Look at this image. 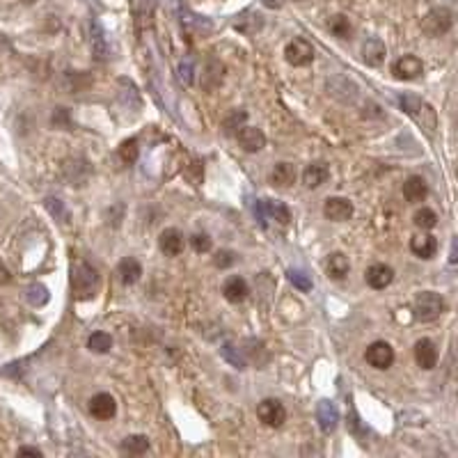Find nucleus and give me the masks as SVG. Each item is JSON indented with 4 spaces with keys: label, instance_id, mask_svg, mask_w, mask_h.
I'll list each match as a JSON object with an SVG mask.
<instances>
[{
    "label": "nucleus",
    "instance_id": "1",
    "mask_svg": "<svg viewBox=\"0 0 458 458\" xmlns=\"http://www.w3.org/2000/svg\"><path fill=\"white\" fill-rule=\"evenodd\" d=\"M399 106H401V111L406 113L424 133L433 138L435 128H437V115L433 111V106L426 104V101H424L422 97H417V94H401Z\"/></svg>",
    "mask_w": 458,
    "mask_h": 458
},
{
    "label": "nucleus",
    "instance_id": "2",
    "mask_svg": "<svg viewBox=\"0 0 458 458\" xmlns=\"http://www.w3.org/2000/svg\"><path fill=\"white\" fill-rule=\"evenodd\" d=\"M99 271L87 262H76L71 266V291L78 300H90L99 291Z\"/></svg>",
    "mask_w": 458,
    "mask_h": 458
},
{
    "label": "nucleus",
    "instance_id": "3",
    "mask_svg": "<svg viewBox=\"0 0 458 458\" xmlns=\"http://www.w3.org/2000/svg\"><path fill=\"white\" fill-rule=\"evenodd\" d=\"M250 207H252V214L257 218V222L262 225V227H268V220L282 225V227H286V225L291 222L289 207L279 200H252Z\"/></svg>",
    "mask_w": 458,
    "mask_h": 458
},
{
    "label": "nucleus",
    "instance_id": "4",
    "mask_svg": "<svg viewBox=\"0 0 458 458\" xmlns=\"http://www.w3.org/2000/svg\"><path fill=\"white\" fill-rule=\"evenodd\" d=\"M444 312H447V303L435 291H422L413 303V317L422 323H431V321L440 319Z\"/></svg>",
    "mask_w": 458,
    "mask_h": 458
},
{
    "label": "nucleus",
    "instance_id": "5",
    "mask_svg": "<svg viewBox=\"0 0 458 458\" xmlns=\"http://www.w3.org/2000/svg\"><path fill=\"white\" fill-rule=\"evenodd\" d=\"M451 25H454V16H451V12L447 8H435L424 16L422 30L426 32L428 37H442L451 30Z\"/></svg>",
    "mask_w": 458,
    "mask_h": 458
},
{
    "label": "nucleus",
    "instance_id": "6",
    "mask_svg": "<svg viewBox=\"0 0 458 458\" xmlns=\"http://www.w3.org/2000/svg\"><path fill=\"white\" fill-rule=\"evenodd\" d=\"M365 360L371 365L374 369H389L394 365V348L387 344V341H374V344L367 346L365 351Z\"/></svg>",
    "mask_w": 458,
    "mask_h": 458
},
{
    "label": "nucleus",
    "instance_id": "7",
    "mask_svg": "<svg viewBox=\"0 0 458 458\" xmlns=\"http://www.w3.org/2000/svg\"><path fill=\"white\" fill-rule=\"evenodd\" d=\"M257 417L266 424V426L277 428L286 422V410L277 399H264L257 406Z\"/></svg>",
    "mask_w": 458,
    "mask_h": 458
},
{
    "label": "nucleus",
    "instance_id": "8",
    "mask_svg": "<svg viewBox=\"0 0 458 458\" xmlns=\"http://www.w3.org/2000/svg\"><path fill=\"white\" fill-rule=\"evenodd\" d=\"M284 58H286V62L293 67H307V65H312V60H314V49L310 42H305V39H291L284 49Z\"/></svg>",
    "mask_w": 458,
    "mask_h": 458
},
{
    "label": "nucleus",
    "instance_id": "9",
    "mask_svg": "<svg viewBox=\"0 0 458 458\" xmlns=\"http://www.w3.org/2000/svg\"><path fill=\"white\" fill-rule=\"evenodd\" d=\"M236 140L243 152H248V154H257L266 147V135L262 128H257V126H241L236 131Z\"/></svg>",
    "mask_w": 458,
    "mask_h": 458
},
{
    "label": "nucleus",
    "instance_id": "10",
    "mask_svg": "<svg viewBox=\"0 0 458 458\" xmlns=\"http://www.w3.org/2000/svg\"><path fill=\"white\" fill-rule=\"evenodd\" d=\"M392 73L399 80H415L424 73V65L417 56H401L399 60H394Z\"/></svg>",
    "mask_w": 458,
    "mask_h": 458
},
{
    "label": "nucleus",
    "instance_id": "11",
    "mask_svg": "<svg viewBox=\"0 0 458 458\" xmlns=\"http://www.w3.org/2000/svg\"><path fill=\"white\" fill-rule=\"evenodd\" d=\"M353 202L346 197H328L323 204V216L332 222H346L353 216Z\"/></svg>",
    "mask_w": 458,
    "mask_h": 458
},
{
    "label": "nucleus",
    "instance_id": "12",
    "mask_svg": "<svg viewBox=\"0 0 458 458\" xmlns=\"http://www.w3.org/2000/svg\"><path fill=\"white\" fill-rule=\"evenodd\" d=\"M159 248H161L163 255H168V257H179L181 252H183V248H186V238H183V234H181L179 229L168 227V229H163V231H161V236H159Z\"/></svg>",
    "mask_w": 458,
    "mask_h": 458
},
{
    "label": "nucleus",
    "instance_id": "13",
    "mask_svg": "<svg viewBox=\"0 0 458 458\" xmlns=\"http://www.w3.org/2000/svg\"><path fill=\"white\" fill-rule=\"evenodd\" d=\"M90 415L97 417V420L106 422V420H113L115 415H117V401L113 399L111 394L101 392V394H94L90 399Z\"/></svg>",
    "mask_w": 458,
    "mask_h": 458
},
{
    "label": "nucleus",
    "instance_id": "14",
    "mask_svg": "<svg viewBox=\"0 0 458 458\" xmlns=\"http://www.w3.org/2000/svg\"><path fill=\"white\" fill-rule=\"evenodd\" d=\"M62 172H65V179L69 181V186H85L92 174V168L87 165L83 159H69L65 161Z\"/></svg>",
    "mask_w": 458,
    "mask_h": 458
},
{
    "label": "nucleus",
    "instance_id": "15",
    "mask_svg": "<svg viewBox=\"0 0 458 458\" xmlns=\"http://www.w3.org/2000/svg\"><path fill=\"white\" fill-rule=\"evenodd\" d=\"M365 279L371 289H385V286H389L394 282V268L392 266H387V264H374V266H369L367 268Z\"/></svg>",
    "mask_w": 458,
    "mask_h": 458
},
{
    "label": "nucleus",
    "instance_id": "16",
    "mask_svg": "<svg viewBox=\"0 0 458 458\" xmlns=\"http://www.w3.org/2000/svg\"><path fill=\"white\" fill-rule=\"evenodd\" d=\"M317 422H319V426H321L323 433H332V431L337 428V424H339V410H337V406H334L332 401H328V399L319 401V406H317Z\"/></svg>",
    "mask_w": 458,
    "mask_h": 458
},
{
    "label": "nucleus",
    "instance_id": "17",
    "mask_svg": "<svg viewBox=\"0 0 458 458\" xmlns=\"http://www.w3.org/2000/svg\"><path fill=\"white\" fill-rule=\"evenodd\" d=\"M415 362L420 365L424 371H431L437 365V348L431 339H420L415 344Z\"/></svg>",
    "mask_w": 458,
    "mask_h": 458
},
{
    "label": "nucleus",
    "instance_id": "18",
    "mask_svg": "<svg viewBox=\"0 0 458 458\" xmlns=\"http://www.w3.org/2000/svg\"><path fill=\"white\" fill-rule=\"evenodd\" d=\"M248 293H250V286H248V282H245L243 277L231 275V277L225 279V284H222V296L227 298L229 303H234V305L243 303V300L248 298Z\"/></svg>",
    "mask_w": 458,
    "mask_h": 458
},
{
    "label": "nucleus",
    "instance_id": "19",
    "mask_svg": "<svg viewBox=\"0 0 458 458\" xmlns=\"http://www.w3.org/2000/svg\"><path fill=\"white\" fill-rule=\"evenodd\" d=\"M426 195H428V186H426V181H424L422 176L413 174V176H408V179L403 181V197H406L408 202L420 204V202L426 200Z\"/></svg>",
    "mask_w": 458,
    "mask_h": 458
},
{
    "label": "nucleus",
    "instance_id": "20",
    "mask_svg": "<svg viewBox=\"0 0 458 458\" xmlns=\"http://www.w3.org/2000/svg\"><path fill=\"white\" fill-rule=\"evenodd\" d=\"M348 271H351V262H348V257L344 252H332V255H328L325 259V273L330 279H344L348 275Z\"/></svg>",
    "mask_w": 458,
    "mask_h": 458
},
{
    "label": "nucleus",
    "instance_id": "21",
    "mask_svg": "<svg viewBox=\"0 0 458 458\" xmlns=\"http://www.w3.org/2000/svg\"><path fill=\"white\" fill-rule=\"evenodd\" d=\"M385 56H387V49H385V44H382L380 39L371 37V39H367V42L362 44V60H365L369 67L382 65Z\"/></svg>",
    "mask_w": 458,
    "mask_h": 458
},
{
    "label": "nucleus",
    "instance_id": "22",
    "mask_svg": "<svg viewBox=\"0 0 458 458\" xmlns=\"http://www.w3.org/2000/svg\"><path fill=\"white\" fill-rule=\"evenodd\" d=\"M410 250L420 259H433L437 252V241L431 234H417L410 238Z\"/></svg>",
    "mask_w": 458,
    "mask_h": 458
},
{
    "label": "nucleus",
    "instance_id": "23",
    "mask_svg": "<svg viewBox=\"0 0 458 458\" xmlns=\"http://www.w3.org/2000/svg\"><path fill=\"white\" fill-rule=\"evenodd\" d=\"M328 176H330V170L325 163H310L303 172V183L305 188H319L328 181Z\"/></svg>",
    "mask_w": 458,
    "mask_h": 458
},
{
    "label": "nucleus",
    "instance_id": "24",
    "mask_svg": "<svg viewBox=\"0 0 458 458\" xmlns=\"http://www.w3.org/2000/svg\"><path fill=\"white\" fill-rule=\"evenodd\" d=\"M296 176H298V172L291 163H277L271 172V183L275 188H289L296 183Z\"/></svg>",
    "mask_w": 458,
    "mask_h": 458
},
{
    "label": "nucleus",
    "instance_id": "25",
    "mask_svg": "<svg viewBox=\"0 0 458 458\" xmlns=\"http://www.w3.org/2000/svg\"><path fill=\"white\" fill-rule=\"evenodd\" d=\"M117 275L124 284H135L142 275V266L135 257H124L117 266Z\"/></svg>",
    "mask_w": 458,
    "mask_h": 458
},
{
    "label": "nucleus",
    "instance_id": "26",
    "mask_svg": "<svg viewBox=\"0 0 458 458\" xmlns=\"http://www.w3.org/2000/svg\"><path fill=\"white\" fill-rule=\"evenodd\" d=\"M90 44H92V53L97 60H106L108 58V42H106V32L101 28L99 21L90 23Z\"/></svg>",
    "mask_w": 458,
    "mask_h": 458
},
{
    "label": "nucleus",
    "instance_id": "27",
    "mask_svg": "<svg viewBox=\"0 0 458 458\" xmlns=\"http://www.w3.org/2000/svg\"><path fill=\"white\" fill-rule=\"evenodd\" d=\"M262 25H264V16L257 14V12H243L234 21V28L238 32H245V35H255L257 30H262Z\"/></svg>",
    "mask_w": 458,
    "mask_h": 458
},
{
    "label": "nucleus",
    "instance_id": "28",
    "mask_svg": "<svg viewBox=\"0 0 458 458\" xmlns=\"http://www.w3.org/2000/svg\"><path fill=\"white\" fill-rule=\"evenodd\" d=\"M147 449H149L147 435H126L124 440H122V451H124V454L142 456V454H147Z\"/></svg>",
    "mask_w": 458,
    "mask_h": 458
},
{
    "label": "nucleus",
    "instance_id": "29",
    "mask_svg": "<svg viewBox=\"0 0 458 458\" xmlns=\"http://www.w3.org/2000/svg\"><path fill=\"white\" fill-rule=\"evenodd\" d=\"M156 3H159V0H131L135 23L142 25L145 21H152L154 10H156Z\"/></svg>",
    "mask_w": 458,
    "mask_h": 458
},
{
    "label": "nucleus",
    "instance_id": "30",
    "mask_svg": "<svg viewBox=\"0 0 458 458\" xmlns=\"http://www.w3.org/2000/svg\"><path fill=\"white\" fill-rule=\"evenodd\" d=\"M222 65L216 62V60H211V62L207 65V69H204L202 73V87L204 90H214V87H218L222 83Z\"/></svg>",
    "mask_w": 458,
    "mask_h": 458
},
{
    "label": "nucleus",
    "instance_id": "31",
    "mask_svg": "<svg viewBox=\"0 0 458 458\" xmlns=\"http://www.w3.org/2000/svg\"><path fill=\"white\" fill-rule=\"evenodd\" d=\"M328 28H330L332 35L339 37V39H348L353 35V25L344 14H334V16L328 19Z\"/></svg>",
    "mask_w": 458,
    "mask_h": 458
},
{
    "label": "nucleus",
    "instance_id": "32",
    "mask_svg": "<svg viewBox=\"0 0 458 458\" xmlns=\"http://www.w3.org/2000/svg\"><path fill=\"white\" fill-rule=\"evenodd\" d=\"M179 21H181L183 28H188V30H202V28L209 30L211 28V23L207 21V19L193 14L188 8H179Z\"/></svg>",
    "mask_w": 458,
    "mask_h": 458
},
{
    "label": "nucleus",
    "instance_id": "33",
    "mask_svg": "<svg viewBox=\"0 0 458 458\" xmlns=\"http://www.w3.org/2000/svg\"><path fill=\"white\" fill-rule=\"evenodd\" d=\"M87 348H90L92 353H108L113 348V337L108 332H92L90 337H87Z\"/></svg>",
    "mask_w": 458,
    "mask_h": 458
},
{
    "label": "nucleus",
    "instance_id": "34",
    "mask_svg": "<svg viewBox=\"0 0 458 458\" xmlns=\"http://www.w3.org/2000/svg\"><path fill=\"white\" fill-rule=\"evenodd\" d=\"M245 119H248V113L245 111H231L227 117L222 119V131L227 135H236L238 128L245 126Z\"/></svg>",
    "mask_w": 458,
    "mask_h": 458
},
{
    "label": "nucleus",
    "instance_id": "35",
    "mask_svg": "<svg viewBox=\"0 0 458 458\" xmlns=\"http://www.w3.org/2000/svg\"><path fill=\"white\" fill-rule=\"evenodd\" d=\"M140 156V142L138 138H128L119 145V159L126 163V165H131V163L138 161Z\"/></svg>",
    "mask_w": 458,
    "mask_h": 458
},
{
    "label": "nucleus",
    "instance_id": "36",
    "mask_svg": "<svg viewBox=\"0 0 458 458\" xmlns=\"http://www.w3.org/2000/svg\"><path fill=\"white\" fill-rule=\"evenodd\" d=\"M413 222H415L420 229H433L435 225H437V214H435L433 209L422 207V209L413 216Z\"/></svg>",
    "mask_w": 458,
    "mask_h": 458
},
{
    "label": "nucleus",
    "instance_id": "37",
    "mask_svg": "<svg viewBox=\"0 0 458 458\" xmlns=\"http://www.w3.org/2000/svg\"><path fill=\"white\" fill-rule=\"evenodd\" d=\"M286 277H289V282L296 286V289H300V291H312V286H314V282H312V277L307 275L305 271H300V268H289L286 271Z\"/></svg>",
    "mask_w": 458,
    "mask_h": 458
},
{
    "label": "nucleus",
    "instance_id": "38",
    "mask_svg": "<svg viewBox=\"0 0 458 458\" xmlns=\"http://www.w3.org/2000/svg\"><path fill=\"white\" fill-rule=\"evenodd\" d=\"M28 303L32 305V307H42V305H46L49 303V298H51V293H49V289H46L44 284H30L28 286Z\"/></svg>",
    "mask_w": 458,
    "mask_h": 458
},
{
    "label": "nucleus",
    "instance_id": "39",
    "mask_svg": "<svg viewBox=\"0 0 458 458\" xmlns=\"http://www.w3.org/2000/svg\"><path fill=\"white\" fill-rule=\"evenodd\" d=\"M220 353H222V358L227 360V362H231V365H234L236 369H245V367H248V358H245V353L238 351L236 346L225 344V346L220 348Z\"/></svg>",
    "mask_w": 458,
    "mask_h": 458
},
{
    "label": "nucleus",
    "instance_id": "40",
    "mask_svg": "<svg viewBox=\"0 0 458 458\" xmlns=\"http://www.w3.org/2000/svg\"><path fill=\"white\" fill-rule=\"evenodd\" d=\"M176 73H179V80L183 85H193L195 83V62L193 58H183L179 67H176Z\"/></svg>",
    "mask_w": 458,
    "mask_h": 458
},
{
    "label": "nucleus",
    "instance_id": "41",
    "mask_svg": "<svg viewBox=\"0 0 458 458\" xmlns=\"http://www.w3.org/2000/svg\"><path fill=\"white\" fill-rule=\"evenodd\" d=\"M214 264L218 266V268H229V266H234V264H236V252H231V250H220V252H216Z\"/></svg>",
    "mask_w": 458,
    "mask_h": 458
},
{
    "label": "nucleus",
    "instance_id": "42",
    "mask_svg": "<svg viewBox=\"0 0 458 458\" xmlns=\"http://www.w3.org/2000/svg\"><path fill=\"white\" fill-rule=\"evenodd\" d=\"M190 245H193V250L195 252H200V255H204V252H209L211 250V238H209V234H193V238H190Z\"/></svg>",
    "mask_w": 458,
    "mask_h": 458
},
{
    "label": "nucleus",
    "instance_id": "43",
    "mask_svg": "<svg viewBox=\"0 0 458 458\" xmlns=\"http://www.w3.org/2000/svg\"><path fill=\"white\" fill-rule=\"evenodd\" d=\"M46 209H49V214L53 218H58V220H67V211H65V204L60 200H53V197H49L46 200Z\"/></svg>",
    "mask_w": 458,
    "mask_h": 458
},
{
    "label": "nucleus",
    "instance_id": "44",
    "mask_svg": "<svg viewBox=\"0 0 458 458\" xmlns=\"http://www.w3.org/2000/svg\"><path fill=\"white\" fill-rule=\"evenodd\" d=\"M19 456H42V451H39L37 447H21L19 449Z\"/></svg>",
    "mask_w": 458,
    "mask_h": 458
},
{
    "label": "nucleus",
    "instance_id": "45",
    "mask_svg": "<svg viewBox=\"0 0 458 458\" xmlns=\"http://www.w3.org/2000/svg\"><path fill=\"white\" fill-rule=\"evenodd\" d=\"M262 5L268 10H279L282 8V0H262Z\"/></svg>",
    "mask_w": 458,
    "mask_h": 458
},
{
    "label": "nucleus",
    "instance_id": "46",
    "mask_svg": "<svg viewBox=\"0 0 458 458\" xmlns=\"http://www.w3.org/2000/svg\"><path fill=\"white\" fill-rule=\"evenodd\" d=\"M10 49V39L3 35V32H0V53H5Z\"/></svg>",
    "mask_w": 458,
    "mask_h": 458
},
{
    "label": "nucleus",
    "instance_id": "47",
    "mask_svg": "<svg viewBox=\"0 0 458 458\" xmlns=\"http://www.w3.org/2000/svg\"><path fill=\"white\" fill-rule=\"evenodd\" d=\"M449 262H451V264H456V241L451 243V257H449Z\"/></svg>",
    "mask_w": 458,
    "mask_h": 458
},
{
    "label": "nucleus",
    "instance_id": "48",
    "mask_svg": "<svg viewBox=\"0 0 458 458\" xmlns=\"http://www.w3.org/2000/svg\"><path fill=\"white\" fill-rule=\"evenodd\" d=\"M21 3H25V5H32V3H37V0H21Z\"/></svg>",
    "mask_w": 458,
    "mask_h": 458
}]
</instances>
